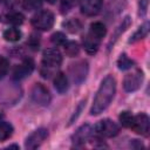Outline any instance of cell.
Returning <instances> with one entry per match:
<instances>
[{
    "label": "cell",
    "mask_w": 150,
    "mask_h": 150,
    "mask_svg": "<svg viewBox=\"0 0 150 150\" xmlns=\"http://www.w3.org/2000/svg\"><path fill=\"white\" fill-rule=\"evenodd\" d=\"M115 93H116V81L111 75H108L103 79V81L100 84V88L96 91L90 109V114L100 115L101 112H103L112 101Z\"/></svg>",
    "instance_id": "cell-1"
},
{
    "label": "cell",
    "mask_w": 150,
    "mask_h": 150,
    "mask_svg": "<svg viewBox=\"0 0 150 150\" xmlns=\"http://www.w3.org/2000/svg\"><path fill=\"white\" fill-rule=\"evenodd\" d=\"M54 14L50 11L43 9L38 12L32 18V25L40 30H49L54 25Z\"/></svg>",
    "instance_id": "cell-2"
},
{
    "label": "cell",
    "mask_w": 150,
    "mask_h": 150,
    "mask_svg": "<svg viewBox=\"0 0 150 150\" xmlns=\"http://www.w3.org/2000/svg\"><path fill=\"white\" fill-rule=\"evenodd\" d=\"M30 97L36 104L42 105V107H47L52 100L49 90L41 83H35L33 86L30 90Z\"/></svg>",
    "instance_id": "cell-3"
},
{
    "label": "cell",
    "mask_w": 150,
    "mask_h": 150,
    "mask_svg": "<svg viewBox=\"0 0 150 150\" xmlns=\"http://www.w3.org/2000/svg\"><path fill=\"white\" fill-rule=\"evenodd\" d=\"M95 131L98 135L104 136V137H115L120 132V127L112 120L105 118V120H102L96 123Z\"/></svg>",
    "instance_id": "cell-4"
},
{
    "label": "cell",
    "mask_w": 150,
    "mask_h": 150,
    "mask_svg": "<svg viewBox=\"0 0 150 150\" xmlns=\"http://www.w3.org/2000/svg\"><path fill=\"white\" fill-rule=\"evenodd\" d=\"M47 137H48V130L45 129V128H39V129L34 130V131L26 138L25 148H26V149H29V150L36 149V148H39V146L46 141Z\"/></svg>",
    "instance_id": "cell-5"
},
{
    "label": "cell",
    "mask_w": 150,
    "mask_h": 150,
    "mask_svg": "<svg viewBox=\"0 0 150 150\" xmlns=\"http://www.w3.org/2000/svg\"><path fill=\"white\" fill-rule=\"evenodd\" d=\"M142 82H143V73L141 70H136L125 75L123 80V88L125 91H129V93L136 91L141 88Z\"/></svg>",
    "instance_id": "cell-6"
},
{
    "label": "cell",
    "mask_w": 150,
    "mask_h": 150,
    "mask_svg": "<svg viewBox=\"0 0 150 150\" xmlns=\"http://www.w3.org/2000/svg\"><path fill=\"white\" fill-rule=\"evenodd\" d=\"M130 128L138 135L148 136L149 135V117L146 114H138L132 117Z\"/></svg>",
    "instance_id": "cell-7"
},
{
    "label": "cell",
    "mask_w": 150,
    "mask_h": 150,
    "mask_svg": "<svg viewBox=\"0 0 150 150\" xmlns=\"http://www.w3.org/2000/svg\"><path fill=\"white\" fill-rule=\"evenodd\" d=\"M42 62L45 67L56 68L62 63V55L56 48H48L42 54Z\"/></svg>",
    "instance_id": "cell-8"
},
{
    "label": "cell",
    "mask_w": 150,
    "mask_h": 150,
    "mask_svg": "<svg viewBox=\"0 0 150 150\" xmlns=\"http://www.w3.org/2000/svg\"><path fill=\"white\" fill-rule=\"evenodd\" d=\"M88 74V63L87 61H79L70 67V75L75 83H82Z\"/></svg>",
    "instance_id": "cell-9"
},
{
    "label": "cell",
    "mask_w": 150,
    "mask_h": 150,
    "mask_svg": "<svg viewBox=\"0 0 150 150\" xmlns=\"http://www.w3.org/2000/svg\"><path fill=\"white\" fill-rule=\"evenodd\" d=\"M80 8L84 15L94 16L100 13L102 8V0H81Z\"/></svg>",
    "instance_id": "cell-10"
},
{
    "label": "cell",
    "mask_w": 150,
    "mask_h": 150,
    "mask_svg": "<svg viewBox=\"0 0 150 150\" xmlns=\"http://www.w3.org/2000/svg\"><path fill=\"white\" fill-rule=\"evenodd\" d=\"M91 134H93L91 127L89 124H83L71 135V141L75 145L84 144L91 137Z\"/></svg>",
    "instance_id": "cell-11"
},
{
    "label": "cell",
    "mask_w": 150,
    "mask_h": 150,
    "mask_svg": "<svg viewBox=\"0 0 150 150\" xmlns=\"http://www.w3.org/2000/svg\"><path fill=\"white\" fill-rule=\"evenodd\" d=\"M33 69H34L33 60L32 59H25L21 64L15 67V69L13 71V77L16 79V80L25 79V77L29 76V74L33 71Z\"/></svg>",
    "instance_id": "cell-12"
},
{
    "label": "cell",
    "mask_w": 150,
    "mask_h": 150,
    "mask_svg": "<svg viewBox=\"0 0 150 150\" xmlns=\"http://www.w3.org/2000/svg\"><path fill=\"white\" fill-rule=\"evenodd\" d=\"M83 47L86 49V52L88 54H95L98 50L100 47V40H97L96 38L91 36L90 34L86 35V38L83 39Z\"/></svg>",
    "instance_id": "cell-13"
},
{
    "label": "cell",
    "mask_w": 150,
    "mask_h": 150,
    "mask_svg": "<svg viewBox=\"0 0 150 150\" xmlns=\"http://www.w3.org/2000/svg\"><path fill=\"white\" fill-rule=\"evenodd\" d=\"M54 87L55 89L60 93V94H63L64 91H67L68 89V79L64 73H57L54 77Z\"/></svg>",
    "instance_id": "cell-14"
},
{
    "label": "cell",
    "mask_w": 150,
    "mask_h": 150,
    "mask_svg": "<svg viewBox=\"0 0 150 150\" xmlns=\"http://www.w3.org/2000/svg\"><path fill=\"white\" fill-rule=\"evenodd\" d=\"M105 33H107V28H105L104 23H102V22H100V21H95V22H93V23L90 25L89 34H90L91 36L96 38L97 40L101 41V39L104 38Z\"/></svg>",
    "instance_id": "cell-15"
},
{
    "label": "cell",
    "mask_w": 150,
    "mask_h": 150,
    "mask_svg": "<svg viewBox=\"0 0 150 150\" xmlns=\"http://www.w3.org/2000/svg\"><path fill=\"white\" fill-rule=\"evenodd\" d=\"M4 39L8 42H16L21 39V32H20V29H18L15 27L7 28L4 32Z\"/></svg>",
    "instance_id": "cell-16"
},
{
    "label": "cell",
    "mask_w": 150,
    "mask_h": 150,
    "mask_svg": "<svg viewBox=\"0 0 150 150\" xmlns=\"http://www.w3.org/2000/svg\"><path fill=\"white\" fill-rule=\"evenodd\" d=\"M149 33V23L145 22L144 25H142L141 27H138V29L132 34V36L129 39V42H136L143 38H145Z\"/></svg>",
    "instance_id": "cell-17"
},
{
    "label": "cell",
    "mask_w": 150,
    "mask_h": 150,
    "mask_svg": "<svg viewBox=\"0 0 150 150\" xmlns=\"http://www.w3.org/2000/svg\"><path fill=\"white\" fill-rule=\"evenodd\" d=\"M63 48H64V53L69 57H74L80 53V46L75 41H67L63 45Z\"/></svg>",
    "instance_id": "cell-18"
},
{
    "label": "cell",
    "mask_w": 150,
    "mask_h": 150,
    "mask_svg": "<svg viewBox=\"0 0 150 150\" xmlns=\"http://www.w3.org/2000/svg\"><path fill=\"white\" fill-rule=\"evenodd\" d=\"M13 134V125L8 122L0 123V141L8 139Z\"/></svg>",
    "instance_id": "cell-19"
},
{
    "label": "cell",
    "mask_w": 150,
    "mask_h": 150,
    "mask_svg": "<svg viewBox=\"0 0 150 150\" xmlns=\"http://www.w3.org/2000/svg\"><path fill=\"white\" fill-rule=\"evenodd\" d=\"M63 26L66 27V29L69 32V33H79L81 29H82V23L80 22V20L77 19H70V20H67Z\"/></svg>",
    "instance_id": "cell-20"
},
{
    "label": "cell",
    "mask_w": 150,
    "mask_h": 150,
    "mask_svg": "<svg viewBox=\"0 0 150 150\" xmlns=\"http://www.w3.org/2000/svg\"><path fill=\"white\" fill-rule=\"evenodd\" d=\"M134 66V61L131 59H129L125 54H122L118 60H117V67L118 69L121 70H127V69H130L131 67Z\"/></svg>",
    "instance_id": "cell-21"
},
{
    "label": "cell",
    "mask_w": 150,
    "mask_h": 150,
    "mask_svg": "<svg viewBox=\"0 0 150 150\" xmlns=\"http://www.w3.org/2000/svg\"><path fill=\"white\" fill-rule=\"evenodd\" d=\"M6 19H7V22H8V23L14 25V26L21 25V23L23 22V20H25L23 15H22L21 13H19V12H13V13L7 14Z\"/></svg>",
    "instance_id": "cell-22"
},
{
    "label": "cell",
    "mask_w": 150,
    "mask_h": 150,
    "mask_svg": "<svg viewBox=\"0 0 150 150\" xmlns=\"http://www.w3.org/2000/svg\"><path fill=\"white\" fill-rule=\"evenodd\" d=\"M132 117H134V116L131 115V112H130V111H127V110L122 111V112L120 114V116H118L120 122H121V124H122L124 128H130L131 122H132Z\"/></svg>",
    "instance_id": "cell-23"
},
{
    "label": "cell",
    "mask_w": 150,
    "mask_h": 150,
    "mask_svg": "<svg viewBox=\"0 0 150 150\" xmlns=\"http://www.w3.org/2000/svg\"><path fill=\"white\" fill-rule=\"evenodd\" d=\"M130 22H131V21H130V18H129V16H125V18L123 19V21L120 23V26L117 27V29H116V32H115L114 40H116V39H117L120 35H121V33H123V32H124V30H125V29L129 27ZM114 40H111V41H110V43H111V42L114 43ZM110 43H109V45H110Z\"/></svg>",
    "instance_id": "cell-24"
},
{
    "label": "cell",
    "mask_w": 150,
    "mask_h": 150,
    "mask_svg": "<svg viewBox=\"0 0 150 150\" xmlns=\"http://www.w3.org/2000/svg\"><path fill=\"white\" fill-rule=\"evenodd\" d=\"M50 40H52V42H53L54 45H56V46H63V45L67 42V38H66V35H64L63 33H61V32H56V33H54V34L52 35Z\"/></svg>",
    "instance_id": "cell-25"
},
{
    "label": "cell",
    "mask_w": 150,
    "mask_h": 150,
    "mask_svg": "<svg viewBox=\"0 0 150 150\" xmlns=\"http://www.w3.org/2000/svg\"><path fill=\"white\" fill-rule=\"evenodd\" d=\"M40 6H41V1L40 0H23V7L27 11L38 9Z\"/></svg>",
    "instance_id": "cell-26"
},
{
    "label": "cell",
    "mask_w": 150,
    "mask_h": 150,
    "mask_svg": "<svg viewBox=\"0 0 150 150\" xmlns=\"http://www.w3.org/2000/svg\"><path fill=\"white\" fill-rule=\"evenodd\" d=\"M7 70H8V61L4 56H0V79H2L7 74Z\"/></svg>",
    "instance_id": "cell-27"
},
{
    "label": "cell",
    "mask_w": 150,
    "mask_h": 150,
    "mask_svg": "<svg viewBox=\"0 0 150 150\" xmlns=\"http://www.w3.org/2000/svg\"><path fill=\"white\" fill-rule=\"evenodd\" d=\"M28 45L30 46L32 49H38V48H39V36H36V35L33 34V35L29 38Z\"/></svg>",
    "instance_id": "cell-28"
},
{
    "label": "cell",
    "mask_w": 150,
    "mask_h": 150,
    "mask_svg": "<svg viewBox=\"0 0 150 150\" xmlns=\"http://www.w3.org/2000/svg\"><path fill=\"white\" fill-rule=\"evenodd\" d=\"M84 103H86V101H81V102H80V104H79V107H77L76 111H74V115H73V116H71V118H70V122H69V124H71V123L74 122V120H76V118H77V116L81 114V111H82V109H83V105H84Z\"/></svg>",
    "instance_id": "cell-29"
},
{
    "label": "cell",
    "mask_w": 150,
    "mask_h": 150,
    "mask_svg": "<svg viewBox=\"0 0 150 150\" xmlns=\"http://www.w3.org/2000/svg\"><path fill=\"white\" fill-rule=\"evenodd\" d=\"M148 5H149V0H141L139 1V12L142 11V14H145L146 13Z\"/></svg>",
    "instance_id": "cell-30"
},
{
    "label": "cell",
    "mask_w": 150,
    "mask_h": 150,
    "mask_svg": "<svg viewBox=\"0 0 150 150\" xmlns=\"http://www.w3.org/2000/svg\"><path fill=\"white\" fill-rule=\"evenodd\" d=\"M62 4H63V6L66 5V8H69L70 5L73 4V0H62Z\"/></svg>",
    "instance_id": "cell-31"
},
{
    "label": "cell",
    "mask_w": 150,
    "mask_h": 150,
    "mask_svg": "<svg viewBox=\"0 0 150 150\" xmlns=\"http://www.w3.org/2000/svg\"><path fill=\"white\" fill-rule=\"evenodd\" d=\"M11 148H15V149H19V146H18V145H15V144H13V145H9V146H8V149H11Z\"/></svg>",
    "instance_id": "cell-32"
},
{
    "label": "cell",
    "mask_w": 150,
    "mask_h": 150,
    "mask_svg": "<svg viewBox=\"0 0 150 150\" xmlns=\"http://www.w3.org/2000/svg\"><path fill=\"white\" fill-rule=\"evenodd\" d=\"M45 1H47L48 4H55V1H56V0H45Z\"/></svg>",
    "instance_id": "cell-33"
},
{
    "label": "cell",
    "mask_w": 150,
    "mask_h": 150,
    "mask_svg": "<svg viewBox=\"0 0 150 150\" xmlns=\"http://www.w3.org/2000/svg\"><path fill=\"white\" fill-rule=\"evenodd\" d=\"M7 1H8V0H0L1 4H5V2H7Z\"/></svg>",
    "instance_id": "cell-34"
}]
</instances>
